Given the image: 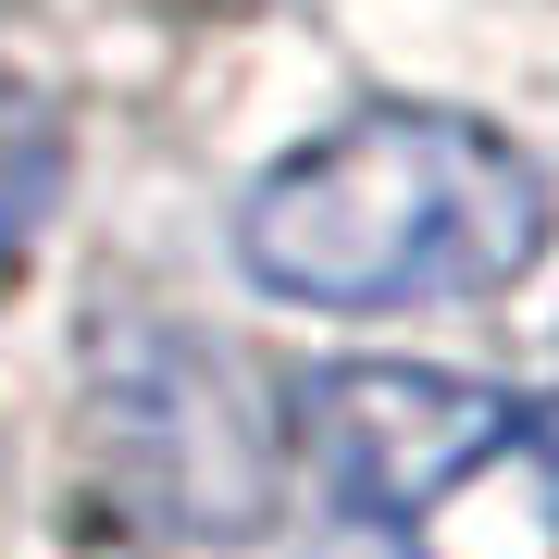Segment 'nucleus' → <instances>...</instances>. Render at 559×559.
<instances>
[{
	"instance_id": "obj_1",
	"label": "nucleus",
	"mask_w": 559,
	"mask_h": 559,
	"mask_svg": "<svg viewBox=\"0 0 559 559\" xmlns=\"http://www.w3.org/2000/svg\"><path fill=\"white\" fill-rule=\"evenodd\" d=\"M547 175L473 112H348L336 138L286 150L237 212L249 286L299 311H411V299H485L547 261Z\"/></svg>"
},
{
	"instance_id": "obj_2",
	"label": "nucleus",
	"mask_w": 559,
	"mask_h": 559,
	"mask_svg": "<svg viewBox=\"0 0 559 559\" xmlns=\"http://www.w3.org/2000/svg\"><path fill=\"white\" fill-rule=\"evenodd\" d=\"M87 411H100V473L150 535H261L274 510V460L261 423L237 411V373L175 336V323L124 311L87 336Z\"/></svg>"
},
{
	"instance_id": "obj_3",
	"label": "nucleus",
	"mask_w": 559,
	"mask_h": 559,
	"mask_svg": "<svg viewBox=\"0 0 559 559\" xmlns=\"http://www.w3.org/2000/svg\"><path fill=\"white\" fill-rule=\"evenodd\" d=\"M299 448L348 522H411L460 498L485 460L535 448V399L485 373H436V360H336L299 385Z\"/></svg>"
},
{
	"instance_id": "obj_4",
	"label": "nucleus",
	"mask_w": 559,
	"mask_h": 559,
	"mask_svg": "<svg viewBox=\"0 0 559 559\" xmlns=\"http://www.w3.org/2000/svg\"><path fill=\"white\" fill-rule=\"evenodd\" d=\"M50 212H62V124H50V100L0 87V261L38 249Z\"/></svg>"
}]
</instances>
